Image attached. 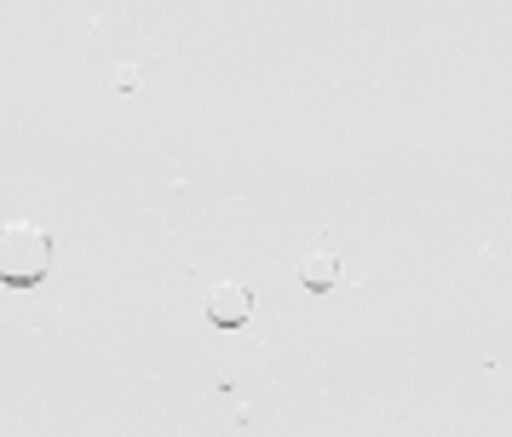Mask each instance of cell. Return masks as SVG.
<instances>
[{"instance_id":"obj_3","label":"cell","mask_w":512,"mask_h":437,"mask_svg":"<svg viewBox=\"0 0 512 437\" xmlns=\"http://www.w3.org/2000/svg\"><path fill=\"white\" fill-rule=\"evenodd\" d=\"M300 282L311 288V294H328V288L340 282V259H334V253H311V259L300 265Z\"/></svg>"},{"instance_id":"obj_1","label":"cell","mask_w":512,"mask_h":437,"mask_svg":"<svg viewBox=\"0 0 512 437\" xmlns=\"http://www.w3.org/2000/svg\"><path fill=\"white\" fill-rule=\"evenodd\" d=\"M52 265V236L41 225H6L0 230V282L6 288H35Z\"/></svg>"},{"instance_id":"obj_2","label":"cell","mask_w":512,"mask_h":437,"mask_svg":"<svg viewBox=\"0 0 512 437\" xmlns=\"http://www.w3.org/2000/svg\"><path fill=\"white\" fill-rule=\"evenodd\" d=\"M202 311H208L213 328H242V322L254 317V294L242 282H213L208 299H202Z\"/></svg>"}]
</instances>
